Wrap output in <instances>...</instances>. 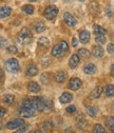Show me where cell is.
<instances>
[{
	"label": "cell",
	"instance_id": "cell-1",
	"mask_svg": "<svg viewBox=\"0 0 114 133\" xmlns=\"http://www.w3.org/2000/svg\"><path fill=\"white\" fill-rule=\"evenodd\" d=\"M35 112H37L32 104V101L31 98H26L21 103V106H20V109H19V114L21 117H24V118H30L32 116H34Z\"/></svg>",
	"mask_w": 114,
	"mask_h": 133
},
{
	"label": "cell",
	"instance_id": "cell-2",
	"mask_svg": "<svg viewBox=\"0 0 114 133\" xmlns=\"http://www.w3.org/2000/svg\"><path fill=\"white\" fill-rule=\"evenodd\" d=\"M69 51V44L67 41L61 40L59 43H57L56 45L53 46L52 49V55L56 58H60L62 57L64 54Z\"/></svg>",
	"mask_w": 114,
	"mask_h": 133
},
{
	"label": "cell",
	"instance_id": "cell-3",
	"mask_svg": "<svg viewBox=\"0 0 114 133\" xmlns=\"http://www.w3.org/2000/svg\"><path fill=\"white\" fill-rule=\"evenodd\" d=\"M18 41L22 44H28L32 41L33 39V34H32V31L29 28H23L19 33H18Z\"/></svg>",
	"mask_w": 114,
	"mask_h": 133
},
{
	"label": "cell",
	"instance_id": "cell-4",
	"mask_svg": "<svg viewBox=\"0 0 114 133\" xmlns=\"http://www.w3.org/2000/svg\"><path fill=\"white\" fill-rule=\"evenodd\" d=\"M4 66L6 71H9L10 73H18L20 71V65H19V62L17 59L15 58H10L5 61L4 63Z\"/></svg>",
	"mask_w": 114,
	"mask_h": 133
},
{
	"label": "cell",
	"instance_id": "cell-5",
	"mask_svg": "<svg viewBox=\"0 0 114 133\" xmlns=\"http://www.w3.org/2000/svg\"><path fill=\"white\" fill-rule=\"evenodd\" d=\"M58 9L55 5H49L45 10H44V17L49 20H53L56 16L58 15Z\"/></svg>",
	"mask_w": 114,
	"mask_h": 133
},
{
	"label": "cell",
	"instance_id": "cell-6",
	"mask_svg": "<svg viewBox=\"0 0 114 133\" xmlns=\"http://www.w3.org/2000/svg\"><path fill=\"white\" fill-rule=\"evenodd\" d=\"M24 124V121L22 118H16V119H12L6 124V128L10 130H14V129H17L20 126H22Z\"/></svg>",
	"mask_w": 114,
	"mask_h": 133
},
{
	"label": "cell",
	"instance_id": "cell-7",
	"mask_svg": "<svg viewBox=\"0 0 114 133\" xmlns=\"http://www.w3.org/2000/svg\"><path fill=\"white\" fill-rule=\"evenodd\" d=\"M63 19H64V22H66V23H67L69 26H71V28H72V26H75L76 23H77L76 18L74 17L72 14H70V13H64Z\"/></svg>",
	"mask_w": 114,
	"mask_h": 133
},
{
	"label": "cell",
	"instance_id": "cell-8",
	"mask_svg": "<svg viewBox=\"0 0 114 133\" xmlns=\"http://www.w3.org/2000/svg\"><path fill=\"white\" fill-rule=\"evenodd\" d=\"M81 85H83V82H81V80L79 78H77V77H73L69 81V88L71 90H74V91L78 90L81 87Z\"/></svg>",
	"mask_w": 114,
	"mask_h": 133
},
{
	"label": "cell",
	"instance_id": "cell-9",
	"mask_svg": "<svg viewBox=\"0 0 114 133\" xmlns=\"http://www.w3.org/2000/svg\"><path fill=\"white\" fill-rule=\"evenodd\" d=\"M79 40L81 43H87L90 40V33L87 30H83L79 33Z\"/></svg>",
	"mask_w": 114,
	"mask_h": 133
},
{
	"label": "cell",
	"instance_id": "cell-10",
	"mask_svg": "<svg viewBox=\"0 0 114 133\" xmlns=\"http://www.w3.org/2000/svg\"><path fill=\"white\" fill-rule=\"evenodd\" d=\"M33 28H34V30H35V32H36V33H42V32H44V31H45V29H46V26H45L44 22H43V21H40V20L35 21V22H34Z\"/></svg>",
	"mask_w": 114,
	"mask_h": 133
},
{
	"label": "cell",
	"instance_id": "cell-11",
	"mask_svg": "<svg viewBox=\"0 0 114 133\" xmlns=\"http://www.w3.org/2000/svg\"><path fill=\"white\" fill-rule=\"evenodd\" d=\"M92 54L96 58H100L104 56V49L100 45H95L92 49Z\"/></svg>",
	"mask_w": 114,
	"mask_h": 133
},
{
	"label": "cell",
	"instance_id": "cell-12",
	"mask_svg": "<svg viewBox=\"0 0 114 133\" xmlns=\"http://www.w3.org/2000/svg\"><path fill=\"white\" fill-rule=\"evenodd\" d=\"M79 56H78V54L76 53V54H73L72 56H71V58H70V60H69V65H70V68L71 69H75L76 66L78 65V63H79Z\"/></svg>",
	"mask_w": 114,
	"mask_h": 133
},
{
	"label": "cell",
	"instance_id": "cell-13",
	"mask_svg": "<svg viewBox=\"0 0 114 133\" xmlns=\"http://www.w3.org/2000/svg\"><path fill=\"white\" fill-rule=\"evenodd\" d=\"M72 94L71 93H68V92H63L62 94H61V96H60V98H59V101H60V103L61 104H63V105H66V104H69L71 101H72Z\"/></svg>",
	"mask_w": 114,
	"mask_h": 133
},
{
	"label": "cell",
	"instance_id": "cell-14",
	"mask_svg": "<svg viewBox=\"0 0 114 133\" xmlns=\"http://www.w3.org/2000/svg\"><path fill=\"white\" fill-rule=\"evenodd\" d=\"M26 75L30 76V77H33V76H36L38 74V68L34 64H30L26 69Z\"/></svg>",
	"mask_w": 114,
	"mask_h": 133
},
{
	"label": "cell",
	"instance_id": "cell-15",
	"mask_svg": "<svg viewBox=\"0 0 114 133\" xmlns=\"http://www.w3.org/2000/svg\"><path fill=\"white\" fill-rule=\"evenodd\" d=\"M102 93H103V88L100 87V86H97L96 88H94V90L91 92V94H90V98L91 99H97L100 95H102Z\"/></svg>",
	"mask_w": 114,
	"mask_h": 133
},
{
	"label": "cell",
	"instance_id": "cell-16",
	"mask_svg": "<svg viewBox=\"0 0 114 133\" xmlns=\"http://www.w3.org/2000/svg\"><path fill=\"white\" fill-rule=\"evenodd\" d=\"M50 45V40H49L46 37H40L38 39V46L41 49V50H45L49 48Z\"/></svg>",
	"mask_w": 114,
	"mask_h": 133
},
{
	"label": "cell",
	"instance_id": "cell-17",
	"mask_svg": "<svg viewBox=\"0 0 114 133\" xmlns=\"http://www.w3.org/2000/svg\"><path fill=\"white\" fill-rule=\"evenodd\" d=\"M28 89H29V91L32 92V93H38V92L40 91L39 85L37 84V82H35V81H30L29 85H28Z\"/></svg>",
	"mask_w": 114,
	"mask_h": 133
},
{
	"label": "cell",
	"instance_id": "cell-18",
	"mask_svg": "<svg viewBox=\"0 0 114 133\" xmlns=\"http://www.w3.org/2000/svg\"><path fill=\"white\" fill-rule=\"evenodd\" d=\"M12 9L10 6H1L0 8V18H6L11 15Z\"/></svg>",
	"mask_w": 114,
	"mask_h": 133
},
{
	"label": "cell",
	"instance_id": "cell-19",
	"mask_svg": "<svg viewBox=\"0 0 114 133\" xmlns=\"http://www.w3.org/2000/svg\"><path fill=\"white\" fill-rule=\"evenodd\" d=\"M84 72L88 75H92L96 72V66L93 63H88L84 66Z\"/></svg>",
	"mask_w": 114,
	"mask_h": 133
},
{
	"label": "cell",
	"instance_id": "cell-20",
	"mask_svg": "<svg viewBox=\"0 0 114 133\" xmlns=\"http://www.w3.org/2000/svg\"><path fill=\"white\" fill-rule=\"evenodd\" d=\"M77 54H78L79 58H81V59H87V58H89L90 55H91L90 52L88 51L87 49H85V48L79 49V50H78V52H77Z\"/></svg>",
	"mask_w": 114,
	"mask_h": 133
},
{
	"label": "cell",
	"instance_id": "cell-21",
	"mask_svg": "<svg viewBox=\"0 0 114 133\" xmlns=\"http://www.w3.org/2000/svg\"><path fill=\"white\" fill-rule=\"evenodd\" d=\"M66 77H67V74L63 71H59L55 74V80L57 82H59V84H61V82H63L64 80H66Z\"/></svg>",
	"mask_w": 114,
	"mask_h": 133
},
{
	"label": "cell",
	"instance_id": "cell-22",
	"mask_svg": "<svg viewBox=\"0 0 114 133\" xmlns=\"http://www.w3.org/2000/svg\"><path fill=\"white\" fill-rule=\"evenodd\" d=\"M93 31H94V33L96 35H105L107 33L106 29H104L103 26H100L98 24H94L93 25Z\"/></svg>",
	"mask_w": 114,
	"mask_h": 133
},
{
	"label": "cell",
	"instance_id": "cell-23",
	"mask_svg": "<svg viewBox=\"0 0 114 133\" xmlns=\"http://www.w3.org/2000/svg\"><path fill=\"white\" fill-rule=\"evenodd\" d=\"M14 99H15V97H14V95H12V94H6V95H4V97H3V103L5 104V105H8V106H11L13 103H14Z\"/></svg>",
	"mask_w": 114,
	"mask_h": 133
},
{
	"label": "cell",
	"instance_id": "cell-24",
	"mask_svg": "<svg viewBox=\"0 0 114 133\" xmlns=\"http://www.w3.org/2000/svg\"><path fill=\"white\" fill-rule=\"evenodd\" d=\"M106 125L111 130V132H114V117L113 116H109V117H107Z\"/></svg>",
	"mask_w": 114,
	"mask_h": 133
},
{
	"label": "cell",
	"instance_id": "cell-25",
	"mask_svg": "<svg viewBox=\"0 0 114 133\" xmlns=\"http://www.w3.org/2000/svg\"><path fill=\"white\" fill-rule=\"evenodd\" d=\"M22 12H24L28 15H32V14L34 13V6L33 5H30V4L24 5V6H22Z\"/></svg>",
	"mask_w": 114,
	"mask_h": 133
},
{
	"label": "cell",
	"instance_id": "cell-26",
	"mask_svg": "<svg viewBox=\"0 0 114 133\" xmlns=\"http://www.w3.org/2000/svg\"><path fill=\"white\" fill-rule=\"evenodd\" d=\"M106 95L108 97H113L114 96V86L113 85H108L106 88Z\"/></svg>",
	"mask_w": 114,
	"mask_h": 133
},
{
	"label": "cell",
	"instance_id": "cell-27",
	"mask_svg": "<svg viewBox=\"0 0 114 133\" xmlns=\"http://www.w3.org/2000/svg\"><path fill=\"white\" fill-rule=\"evenodd\" d=\"M93 132L94 133H104L105 132V128L99 124H96L94 126V128H93Z\"/></svg>",
	"mask_w": 114,
	"mask_h": 133
},
{
	"label": "cell",
	"instance_id": "cell-28",
	"mask_svg": "<svg viewBox=\"0 0 114 133\" xmlns=\"http://www.w3.org/2000/svg\"><path fill=\"white\" fill-rule=\"evenodd\" d=\"M95 41L98 43L99 45L104 44V43L106 42V37H105V35H96V37H95Z\"/></svg>",
	"mask_w": 114,
	"mask_h": 133
},
{
	"label": "cell",
	"instance_id": "cell-29",
	"mask_svg": "<svg viewBox=\"0 0 114 133\" xmlns=\"http://www.w3.org/2000/svg\"><path fill=\"white\" fill-rule=\"evenodd\" d=\"M87 112L90 116H92V117H94V116L97 114V112H98V110H97V108H94V107H88L87 108Z\"/></svg>",
	"mask_w": 114,
	"mask_h": 133
},
{
	"label": "cell",
	"instance_id": "cell-30",
	"mask_svg": "<svg viewBox=\"0 0 114 133\" xmlns=\"http://www.w3.org/2000/svg\"><path fill=\"white\" fill-rule=\"evenodd\" d=\"M40 63H41V65L43 66V68H46V66L50 64V58H49L48 56L42 57V58L40 59Z\"/></svg>",
	"mask_w": 114,
	"mask_h": 133
},
{
	"label": "cell",
	"instance_id": "cell-31",
	"mask_svg": "<svg viewBox=\"0 0 114 133\" xmlns=\"http://www.w3.org/2000/svg\"><path fill=\"white\" fill-rule=\"evenodd\" d=\"M49 78H50V76H49L48 73H43L41 76H40V80L43 85H48L49 84Z\"/></svg>",
	"mask_w": 114,
	"mask_h": 133
},
{
	"label": "cell",
	"instance_id": "cell-32",
	"mask_svg": "<svg viewBox=\"0 0 114 133\" xmlns=\"http://www.w3.org/2000/svg\"><path fill=\"white\" fill-rule=\"evenodd\" d=\"M8 46H9V40L5 38H0V48L6 49Z\"/></svg>",
	"mask_w": 114,
	"mask_h": 133
},
{
	"label": "cell",
	"instance_id": "cell-33",
	"mask_svg": "<svg viewBox=\"0 0 114 133\" xmlns=\"http://www.w3.org/2000/svg\"><path fill=\"white\" fill-rule=\"evenodd\" d=\"M6 51H8L9 54H16L18 50H17V48H16L15 45H9V46L6 48Z\"/></svg>",
	"mask_w": 114,
	"mask_h": 133
},
{
	"label": "cell",
	"instance_id": "cell-34",
	"mask_svg": "<svg viewBox=\"0 0 114 133\" xmlns=\"http://www.w3.org/2000/svg\"><path fill=\"white\" fill-rule=\"evenodd\" d=\"M42 129L43 130H45V131H48V130H51L52 129V124H51V122H44L43 124H42Z\"/></svg>",
	"mask_w": 114,
	"mask_h": 133
},
{
	"label": "cell",
	"instance_id": "cell-35",
	"mask_svg": "<svg viewBox=\"0 0 114 133\" xmlns=\"http://www.w3.org/2000/svg\"><path fill=\"white\" fill-rule=\"evenodd\" d=\"M28 129H29V126L23 124L22 126H20V127H19V129H18L17 131H16V132H17V133H23V132H26V131H28Z\"/></svg>",
	"mask_w": 114,
	"mask_h": 133
},
{
	"label": "cell",
	"instance_id": "cell-36",
	"mask_svg": "<svg viewBox=\"0 0 114 133\" xmlns=\"http://www.w3.org/2000/svg\"><path fill=\"white\" fill-rule=\"evenodd\" d=\"M75 111H76V107L73 106V105H72V106H69V107L66 108V112L69 113V114H72V113H74Z\"/></svg>",
	"mask_w": 114,
	"mask_h": 133
},
{
	"label": "cell",
	"instance_id": "cell-37",
	"mask_svg": "<svg viewBox=\"0 0 114 133\" xmlns=\"http://www.w3.org/2000/svg\"><path fill=\"white\" fill-rule=\"evenodd\" d=\"M89 10H90L91 13H94V10H95V12H97L98 11V5H97L96 3H92V4H90Z\"/></svg>",
	"mask_w": 114,
	"mask_h": 133
},
{
	"label": "cell",
	"instance_id": "cell-38",
	"mask_svg": "<svg viewBox=\"0 0 114 133\" xmlns=\"http://www.w3.org/2000/svg\"><path fill=\"white\" fill-rule=\"evenodd\" d=\"M107 51H108L109 54H114V43H110V44H108Z\"/></svg>",
	"mask_w": 114,
	"mask_h": 133
},
{
	"label": "cell",
	"instance_id": "cell-39",
	"mask_svg": "<svg viewBox=\"0 0 114 133\" xmlns=\"http://www.w3.org/2000/svg\"><path fill=\"white\" fill-rule=\"evenodd\" d=\"M5 113H6L5 109H4L3 107H0V118H2L3 116L5 115Z\"/></svg>",
	"mask_w": 114,
	"mask_h": 133
},
{
	"label": "cell",
	"instance_id": "cell-40",
	"mask_svg": "<svg viewBox=\"0 0 114 133\" xmlns=\"http://www.w3.org/2000/svg\"><path fill=\"white\" fill-rule=\"evenodd\" d=\"M72 45H73L74 48H76V46L78 45V41H77L76 38H73V39H72Z\"/></svg>",
	"mask_w": 114,
	"mask_h": 133
},
{
	"label": "cell",
	"instance_id": "cell-41",
	"mask_svg": "<svg viewBox=\"0 0 114 133\" xmlns=\"http://www.w3.org/2000/svg\"><path fill=\"white\" fill-rule=\"evenodd\" d=\"M110 70H111V75L114 77V63L111 65V69H110Z\"/></svg>",
	"mask_w": 114,
	"mask_h": 133
},
{
	"label": "cell",
	"instance_id": "cell-42",
	"mask_svg": "<svg viewBox=\"0 0 114 133\" xmlns=\"http://www.w3.org/2000/svg\"><path fill=\"white\" fill-rule=\"evenodd\" d=\"M107 15L109 16V17H111V16H112V11H110V10H107Z\"/></svg>",
	"mask_w": 114,
	"mask_h": 133
},
{
	"label": "cell",
	"instance_id": "cell-43",
	"mask_svg": "<svg viewBox=\"0 0 114 133\" xmlns=\"http://www.w3.org/2000/svg\"><path fill=\"white\" fill-rule=\"evenodd\" d=\"M3 77V71L2 70H0V79H1Z\"/></svg>",
	"mask_w": 114,
	"mask_h": 133
},
{
	"label": "cell",
	"instance_id": "cell-44",
	"mask_svg": "<svg viewBox=\"0 0 114 133\" xmlns=\"http://www.w3.org/2000/svg\"><path fill=\"white\" fill-rule=\"evenodd\" d=\"M30 2H34V1H37V0H29Z\"/></svg>",
	"mask_w": 114,
	"mask_h": 133
},
{
	"label": "cell",
	"instance_id": "cell-45",
	"mask_svg": "<svg viewBox=\"0 0 114 133\" xmlns=\"http://www.w3.org/2000/svg\"><path fill=\"white\" fill-rule=\"evenodd\" d=\"M49 1H51V2H54V1H56V0H49Z\"/></svg>",
	"mask_w": 114,
	"mask_h": 133
},
{
	"label": "cell",
	"instance_id": "cell-46",
	"mask_svg": "<svg viewBox=\"0 0 114 133\" xmlns=\"http://www.w3.org/2000/svg\"><path fill=\"white\" fill-rule=\"evenodd\" d=\"M79 1H81V2H83V1H85V0H79Z\"/></svg>",
	"mask_w": 114,
	"mask_h": 133
},
{
	"label": "cell",
	"instance_id": "cell-47",
	"mask_svg": "<svg viewBox=\"0 0 114 133\" xmlns=\"http://www.w3.org/2000/svg\"><path fill=\"white\" fill-rule=\"evenodd\" d=\"M64 1H70V0H64Z\"/></svg>",
	"mask_w": 114,
	"mask_h": 133
}]
</instances>
